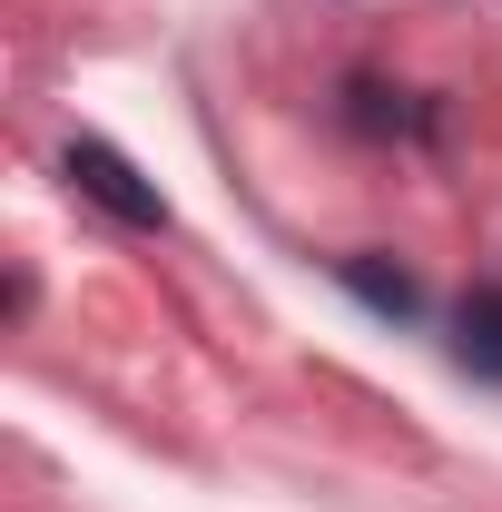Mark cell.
Listing matches in <instances>:
<instances>
[{"label":"cell","mask_w":502,"mask_h":512,"mask_svg":"<svg viewBox=\"0 0 502 512\" xmlns=\"http://www.w3.org/2000/svg\"><path fill=\"white\" fill-rule=\"evenodd\" d=\"M335 276H345V286H355V296H365L375 316H394V325H414V316H424V286H414L404 266H375V256H345Z\"/></svg>","instance_id":"obj_3"},{"label":"cell","mask_w":502,"mask_h":512,"mask_svg":"<svg viewBox=\"0 0 502 512\" xmlns=\"http://www.w3.org/2000/svg\"><path fill=\"white\" fill-rule=\"evenodd\" d=\"M69 178H79V197H89V207H109L119 227H168V197L148 188V178L128 168L109 138H69Z\"/></svg>","instance_id":"obj_1"},{"label":"cell","mask_w":502,"mask_h":512,"mask_svg":"<svg viewBox=\"0 0 502 512\" xmlns=\"http://www.w3.org/2000/svg\"><path fill=\"white\" fill-rule=\"evenodd\" d=\"M453 355H463L473 375L502 384V286H473V296H463V316H453Z\"/></svg>","instance_id":"obj_2"}]
</instances>
